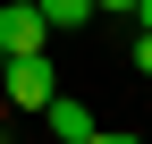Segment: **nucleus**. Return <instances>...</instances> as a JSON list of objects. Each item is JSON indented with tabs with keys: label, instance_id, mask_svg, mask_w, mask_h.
Wrapping results in <instances>:
<instances>
[{
	"label": "nucleus",
	"instance_id": "nucleus-1",
	"mask_svg": "<svg viewBox=\"0 0 152 144\" xmlns=\"http://www.w3.org/2000/svg\"><path fill=\"white\" fill-rule=\"evenodd\" d=\"M0 93H9V110H42V102L59 93V76H51V60H42V51H26V60H9V68H0Z\"/></svg>",
	"mask_w": 152,
	"mask_h": 144
},
{
	"label": "nucleus",
	"instance_id": "nucleus-2",
	"mask_svg": "<svg viewBox=\"0 0 152 144\" xmlns=\"http://www.w3.org/2000/svg\"><path fill=\"white\" fill-rule=\"evenodd\" d=\"M42 43H51L42 9H34V0H0V51H9V60H26V51H42Z\"/></svg>",
	"mask_w": 152,
	"mask_h": 144
},
{
	"label": "nucleus",
	"instance_id": "nucleus-3",
	"mask_svg": "<svg viewBox=\"0 0 152 144\" xmlns=\"http://www.w3.org/2000/svg\"><path fill=\"white\" fill-rule=\"evenodd\" d=\"M34 119H42V127L59 136V144H85V136H93V110H85V102H76V93H51V102H42V110H34Z\"/></svg>",
	"mask_w": 152,
	"mask_h": 144
},
{
	"label": "nucleus",
	"instance_id": "nucleus-4",
	"mask_svg": "<svg viewBox=\"0 0 152 144\" xmlns=\"http://www.w3.org/2000/svg\"><path fill=\"white\" fill-rule=\"evenodd\" d=\"M42 9V26L51 34H76V26H93V0H34Z\"/></svg>",
	"mask_w": 152,
	"mask_h": 144
},
{
	"label": "nucleus",
	"instance_id": "nucleus-5",
	"mask_svg": "<svg viewBox=\"0 0 152 144\" xmlns=\"http://www.w3.org/2000/svg\"><path fill=\"white\" fill-rule=\"evenodd\" d=\"M85 144H144V136H135V127H93Z\"/></svg>",
	"mask_w": 152,
	"mask_h": 144
},
{
	"label": "nucleus",
	"instance_id": "nucleus-6",
	"mask_svg": "<svg viewBox=\"0 0 152 144\" xmlns=\"http://www.w3.org/2000/svg\"><path fill=\"white\" fill-rule=\"evenodd\" d=\"M127 60H135L144 76H152V34H144V26H135V51H127Z\"/></svg>",
	"mask_w": 152,
	"mask_h": 144
},
{
	"label": "nucleus",
	"instance_id": "nucleus-7",
	"mask_svg": "<svg viewBox=\"0 0 152 144\" xmlns=\"http://www.w3.org/2000/svg\"><path fill=\"white\" fill-rule=\"evenodd\" d=\"M93 9H102V17H127V9H135V0H93Z\"/></svg>",
	"mask_w": 152,
	"mask_h": 144
},
{
	"label": "nucleus",
	"instance_id": "nucleus-8",
	"mask_svg": "<svg viewBox=\"0 0 152 144\" xmlns=\"http://www.w3.org/2000/svg\"><path fill=\"white\" fill-rule=\"evenodd\" d=\"M127 17H135V26H144V34H152V0H135V9H127Z\"/></svg>",
	"mask_w": 152,
	"mask_h": 144
},
{
	"label": "nucleus",
	"instance_id": "nucleus-9",
	"mask_svg": "<svg viewBox=\"0 0 152 144\" xmlns=\"http://www.w3.org/2000/svg\"><path fill=\"white\" fill-rule=\"evenodd\" d=\"M0 68H9V51H0Z\"/></svg>",
	"mask_w": 152,
	"mask_h": 144
}]
</instances>
